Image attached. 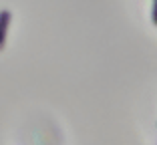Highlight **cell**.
<instances>
[{"label":"cell","instance_id":"1","mask_svg":"<svg viewBox=\"0 0 157 145\" xmlns=\"http://www.w3.org/2000/svg\"><path fill=\"white\" fill-rule=\"evenodd\" d=\"M8 24H10V10H0V51L4 48Z\"/></svg>","mask_w":157,"mask_h":145},{"label":"cell","instance_id":"2","mask_svg":"<svg viewBox=\"0 0 157 145\" xmlns=\"http://www.w3.org/2000/svg\"><path fill=\"white\" fill-rule=\"evenodd\" d=\"M155 22H157V0H155Z\"/></svg>","mask_w":157,"mask_h":145}]
</instances>
